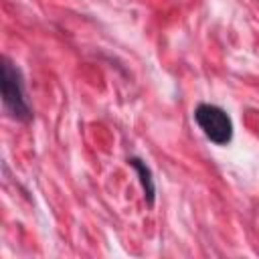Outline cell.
Returning a JSON list of instances; mask_svg holds the SVG:
<instances>
[{
  "label": "cell",
  "mask_w": 259,
  "mask_h": 259,
  "mask_svg": "<svg viewBox=\"0 0 259 259\" xmlns=\"http://www.w3.org/2000/svg\"><path fill=\"white\" fill-rule=\"evenodd\" d=\"M194 121L202 134L217 146H227L233 138V121L225 109L210 103H200L194 109Z\"/></svg>",
  "instance_id": "cell-2"
},
{
  "label": "cell",
  "mask_w": 259,
  "mask_h": 259,
  "mask_svg": "<svg viewBox=\"0 0 259 259\" xmlns=\"http://www.w3.org/2000/svg\"><path fill=\"white\" fill-rule=\"evenodd\" d=\"M127 162H130V166L138 172L140 184H142V188H144V196L148 198V204H152V202H154V192H156V188H154V178H152L150 168H148L140 158H130Z\"/></svg>",
  "instance_id": "cell-3"
},
{
  "label": "cell",
  "mask_w": 259,
  "mask_h": 259,
  "mask_svg": "<svg viewBox=\"0 0 259 259\" xmlns=\"http://www.w3.org/2000/svg\"><path fill=\"white\" fill-rule=\"evenodd\" d=\"M2 101L10 115L18 121H28L30 119V107L24 97V83L20 71L8 61H2Z\"/></svg>",
  "instance_id": "cell-1"
}]
</instances>
